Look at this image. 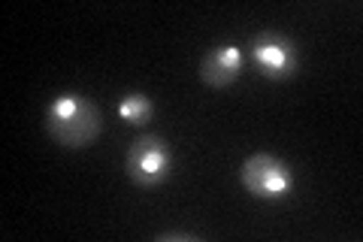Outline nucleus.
Instances as JSON below:
<instances>
[{"label":"nucleus","instance_id":"1","mask_svg":"<svg viewBox=\"0 0 363 242\" xmlns=\"http://www.w3.org/2000/svg\"><path fill=\"white\" fill-rule=\"evenodd\" d=\"M45 131L64 148H85L104 131V115L88 97L64 91L45 106Z\"/></svg>","mask_w":363,"mask_h":242},{"label":"nucleus","instance_id":"4","mask_svg":"<svg viewBox=\"0 0 363 242\" xmlns=\"http://www.w3.org/2000/svg\"><path fill=\"white\" fill-rule=\"evenodd\" d=\"M248 52H252L255 70L264 79H272V82L294 79L300 70V49L285 33H276V31L257 33L252 45H248Z\"/></svg>","mask_w":363,"mask_h":242},{"label":"nucleus","instance_id":"5","mask_svg":"<svg viewBox=\"0 0 363 242\" xmlns=\"http://www.w3.org/2000/svg\"><path fill=\"white\" fill-rule=\"evenodd\" d=\"M242 70H245V55L240 45H233V43L215 45L200 61V79L212 88H224V85L236 82V79L242 76Z\"/></svg>","mask_w":363,"mask_h":242},{"label":"nucleus","instance_id":"2","mask_svg":"<svg viewBox=\"0 0 363 242\" xmlns=\"http://www.w3.org/2000/svg\"><path fill=\"white\" fill-rule=\"evenodd\" d=\"M240 179L252 197L269 200V203L285 200L294 191V185H297V176H294L288 160H281L279 155H269V152H257L252 158H245Z\"/></svg>","mask_w":363,"mask_h":242},{"label":"nucleus","instance_id":"6","mask_svg":"<svg viewBox=\"0 0 363 242\" xmlns=\"http://www.w3.org/2000/svg\"><path fill=\"white\" fill-rule=\"evenodd\" d=\"M118 119L143 128V124H149L155 119V100L149 94H143V91H128L118 100Z\"/></svg>","mask_w":363,"mask_h":242},{"label":"nucleus","instance_id":"7","mask_svg":"<svg viewBox=\"0 0 363 242\" xmlns=\"http://www.w3.org/2000/svg\"><path fill=\"white\" fill-rule=\"evenodd\" d=\"M157 239H161V242H169V239H182V242H197V233H185V230H173V233H161Z\"/></svg>","mask_w":363,"mask_h":242},{"label":"nucleus","instance_id":"3","mask_svg":"<svg viewBox=\"0 0 363 242\" xmlns=\"http://www.w3.org/2000/svg\"><path fill=\"white\" fill-rule=\"evenodd\" d=\"M173 148L164 136L157 133H145L140 136L130 148H128V158H124V170H128V179L140 188H157L164 185L173 172Z\"/></svg>","mask_w":363,"mask_h":242}]
</instances>
